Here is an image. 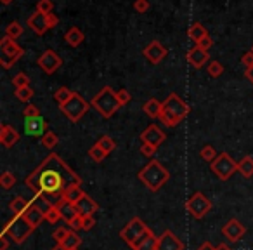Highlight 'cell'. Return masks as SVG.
Listing matches in <instances>:
<instances>
[{
	"label": "cell",
	"mask_w": 253,
	"mask_h": 250,
	"mask_svg": "<svg viewBox=\"0 0 253 250\" xmlns=\"http://www.w3.org/2000/svg\"><path fill=\"white\" fill-rule=\"evenodd\" d=\"M80 183V176L71 170L56 153H50L25 179L26 186L37 197H45L52 207H56L63 200V193L66 188Z\"/></svg>",
	"instance_id": "cell-1"
},
{
	"label": "cell",
	"mask_w": 253,
	"mask_h": 250,
	"mask_svg": "<svg viewBox=\"0 0 253 250\" xmlns=\"http://www.w3.org/2000/svg\"><path fill=\"white\" fill-rule=\"evenodd\" d=\"M187 115H189V106L186 104V101L179 94L172 92L163 101V108L158 120L163 125H167V127H177Z\"/></svg>",
	"instance_id": "cell-2"
},
{
	"label": "cell",
	"mask_w": 253,
	"mask_h": 250,
	"mask_svg": "<svg viewBox=\"0 0 253 250\" xmlns=\"http://www.w3.org/2000/svg\"><path fill=\"white\" fill-rule=\"evenodd\" d=\"M139 181L144 183L146 188H149L151 191H158L163 184H167L170 181V172L158 162V160H151L141 172L137 174Z\"/></svg>",
	"instance_id": "cell-3"
},
{
	"label": "cell",
	"mask_w": 253,
	"mask_h": 250,
	"mask_svg": "<svg viewBox=\"0 0 253 250\" xmlns=\"http://www.w3.org/2000/svg\"><path fill=\"white\" fill-rule=\"evenodd\" d=\"M90 104L94 106L95 109H97L99 113H101L104 118H111L113 115H115L116 111L120 109V101H118V96H116V92L113 91L111 87H102L101 91L97 92V94L92 98Z\"/></svg>",
	"instance_id": "cell-4"
},
{
	"label": "cell",
	"mask_w": 253,
	"mask_h": 250,
	"mask_svg": "<svg viewBox=\"0 0 253 250\" xmlns=\"http://www.w3.org/2000/svg\"><path fill=\"white\" fill-rule=\"evenodd\" d=\"M33 229L35 228H33V226L28 222V219L21 214V215H14V217L5 224L4 233L14 243H23L30 235H32Z\"/></svg>",
	"instance_id": "cell-5"
},
{
	"label": "cell",
	"mask_w": 253,
	"mask_h": 250,
	"mask_svg": "<svg viewBox=\"0 0 253 250\" xmlns=\"http://www.w3.org/2000/svg\"><path fill=\"white\" fill-rule=\"evenodd\" d=\"M148 231H149V228L146 226V222L139 217H134L125 228L122 229V231H120V238H122L125 243H128L130 247H134Z\"/></svg>",
	"instance_id": "cell-6"
},
{
	"label": "cell",
	"mask_w": 253,
	"mask_h": 250,
	"mask_svg": "<svg viewBox=\"0 0 253 250\" xmlns=\"http://www.w3.org/2000/svg\"><path fill=\"white\" fill-rule=\"evenodd\" d=\"M88 106L90 104H88L78 92H73L70 101L64 106H61V111H63V115L66 116V118H70V122H78V120L88 111Z\"/></svg>",
	"instance_id": "cell-7"
},
{
	"label": "cell",
	"mask_w": 253,
	"mask_h": 250,
	"mask_svg": "<svg viewBox=\"0 0 253 250\" xmlns=\"http://www.w3.org/2000/svg\"><path fill=\"white\" fill-rule=\"evenodd\" d=\"M186 208H187V212H189L191 217L203 219L205 215L211 210V201L208 200L201 191H196V193L191 195V198L186 201Z\"/></svg>",
	"instance_id": "cell-8"
},
{
	"label": "cell",
	"mask_w": 253,
	"mask_h": 250,
	"mask_svg": "<svg viewBox=\"0 0 253 250\" xmlns=\"http://www.w3.org/2000/svg\"><path fill=\"white\" fill-rule=\"evenodd\" d=\"M210 165H211V170H213L215 176L222 181H227L229 177L238 170V163H236L227 153H220Z\"/></svg>",
	"instance_id": "cell-9"
},
{
	"label": "cell",
	"mask_w": 253,
	"mask_h": 250,
	"mask_svg": "<svg viewBox=\"0 0 253 250\" xmlns=\"http://www.w3.org/2000/svg\"><path fill=\"white\" fill-rule=\"evenodd\" d=\"M37 64H39V66L42 68L47 75H52V73H56L61 66H63V59H61L59 54L49 49V50H45L39 59H37Z\"/></svg>",
	"instance_id": "cell-10"
},
{
	"label": "cell",
	"mask_w": 253,
	"mask_h": 250,
	"mask_svg": "<svg viewBox=\"0 0 253 250\" xmlns=\"http://www.w3.org/2000/svg\"><path fill=\"white\" fill-rule=\"evenodd\" d=\"M142 54H144V57L151 64H158V63H162L163 57L167 56V49L162 46V42H158V40H153V42H149L148 46L144 47Z\"/></svg>",
	"instance_id": "cell-11"
},
{
	"label": "cell",
	"mask_w": 253,
	"mask_h": 250,
	"mask_svg": "<svg viewBox=\"0 0 253 250\" xmlns=\"http://www.w3.org/2000/svg\"><path fill=\"white\" fill-rule=\"evenodd\" d=\"M186 245L175 236V233L167 229L162 236H158V249L156 250H184Z\"/></svg>",
	"instance_id": "cell-12"
},
{
	"label": "cell",
	"mask_w": 253,
	"mask_h": 250,
	"mask_svg": "<svg viewBox=\"0 0 253 250\" xmlns=\"http://www.w3.org/2000/svg\"><path fill=\"white\" fill-rule=\"evenodd\" d=\"M45 118L42 115L33 116V118H25V132L28 136H40L42 138L47 131H49Z\"/></svg>",
	"instance_id": "cell-13"
},
{
	"label": "cell",
	"mask_w": 253,
	"mask_h": 250,
	"mask_svg": "<svg viewBox=\"0 0 253 250\" xmlns=\"http://www.w3.org/2000/svg\"><path fill=\"white\" fill-rule=\"evenodd\" d=\"M28 26L37 33V35H45V33L50 30L47 14H42V12H39V11H35L28 18Z\"/></svg>",
	"instance_id": "cell-14"
},
{
	"label": "cell",
	"mask_w": 253,
	"mask_h": 250,
	"mask_svg": "<svg viewBox=\"0 0 253 250\" xmlns=\"http://www.w3.org/2000/svg\"><path fill=\"white\" fill-rule=\"evenodd\" d=\"M245 233H246V228L238 221V219H231V221L222 228V235H224L231 243H236Z\"/></svg>",
	"instance_id": "cell-15"
},
{
	"label": "cell",
	"mask_w": 253,
	"mask_h": 250,
	"mask_svg": "<svg viewBox=\"0 0 253 250\" xmlns=\"http://www.w3.org/2000/svg\"><path fill=\"white\" fill-rule=\"evenodd\" d=\"M141 139H142V143H148V145H153L158 148V146L165 141V134H163L158 125L153 123V125H149V127H146L144 131H142Z\"/></svg>",
	"instance_id": "cell-16"
},
{
	"label": "cell",
	"mask_w": 253,
	"mask_h": 250,
	"mask_svg": "<svg viewBox=\"0 0 253 250\" xmlns=\"http://www.w3.org/2000/svg\"><path fill=\"white\" fill-rule=\"evenodd\" d=\"M75 205H77V210L80 215H94L95 212L99 210V205L95 203L94 198L87 193H84V197H82Z\"/></svg>",
	"instance_id": "cell-17"
},
{
	"label": "cell",
	"mask_w": 253,
	"mask_h": 250,
	"mask_svg": "<svg viewBox=\"0 0 253 250\" xmlns=\"http://www.w3.org/2000/svg\"><path fill=\"white\" fill-rule=\"evenodd\" d=\"M187 61L193 68H203L208 61V50L200 49L198 46H194L193 49L187 52Z\"/></svg>",
	"instance_id": "cell-18"
},
{
	"label": "cell",
	"mask_w": 253,
	"mask_h": 250,
	"mask_svg": "<svg viewBox=\"0 0 253 250\" xmlns=\"http://www.w3.org/2000/svg\"><path fill=\"white\" fill-rule=\"evenodd\" d=\"M23 215L28 219V222L33 226V228H39V226L42 224V221H45V212H43L40 207H37L33 201H30V207L26 208V212Z\"/></svg>",
	"instance_id": "cell-19"
},
{
	"label": "cell",
	"mask_w": 253,
	"mask_h": 250,
	"mask_svg": "<svg viewBox=\"0 0 253 250\" xmlns=\"http://www.w3.org/2000/svg\"><path fill=\"white\" fill-rule=\"evenodd\" d=\"M19 141V132L16 131L14 127H11V125H2V129H0V143L5 146V148H11V146H14L16 143Z\"/></svg>",
	"instance_id": "cell-20"
},
{
	"label": "cell",
	"mask_w": 253,
	"mask_h": 250,
	"mask_svg": "<svg viewBox=\"0 0 253 250\" xmlns=\"http://www.w3.org/2000/svg\"><path fill=\"white\" fill-rule=\"evenodd\" d=\"M57 208H59V212H61V217H63V221L64 222H68V224H70L71 221H73V219H77L78 215V210H77V205L75 203H71V201H68V200H61L59 203L56 205Z\"/></svg>",
	"instance_id": "cell-21"
},
{
	"label": "cell",
	"mask_w": 253,
	"mask_h": 250,
	"mask_svg": "<svg viewBox=\"0 0 253 250\" xmlns=\"http://www.w3.org/2000/svg\"><path fill=\"white\" fill-rule=\"evenodd\" d=\"M0 49H2V54H5V56L19 57V59H21V56L25 54V50L16 44V40L9 39V37H4V39H2V42H0Z\"/></svg>",
	"instance_id": "cell-22"
},
{
	"label": "cell",
	"mask_w": 253,
	"mask_h": 250,
	"mask_svg": "<svg viewBox=\"0 0 253 250\" xmlns=\"http://www.w3.org/2000/svg\"><path fill=\"white\" fill-rule=\"evenodd\" d=\"M156 249H158V236H155V233L151 229L132 247V250H156Z\"/></svg>",
	"instance_id": "cell-23"
},
{
	"label": "cell",
	"mask_w": 253,
	"mask_h": 250,
	"mask_svg": "<svg viewBox=\"0 0 253 250\" xmlns=\"http://www.w3.org/2000/svg\"><path fill=\"white\" fill-rule=\"evenodd\" d=\"M64 40H66L68 46L78 47L85 40V35H84V32L78 28V26H71V28L68 30L66 33H64Z\"/></svg>",
	"instance_id": "cell-24"
},
{
	"label": "cell",
	"mask_w": 253,
	"mask_h": 250,
	"mask_svg": "<svg viewBox=\"0 0 253 250\" xmlns=\"http://www.w3.org/2000/svg\"><path fill=\"white\" fill-rule=\"evenodd\" d=\"M162 108H163V102H160L158 99H149V101L144 102L142 106V111L149 116V118H160V113H162Z\"/></svg>",
	"instance_id": "cell-25"
},
{
	"label": "cell",
	"mask_w": 253,
	"mask_h": 250,
	"mask_svg": "<svg viewBox=\"0 0 253 250\" xmlns=\"http://www.w3.org/2000/svg\"><path fill=\"white\" fill-rule=\"evenodd\" d=\"M84 193H85V191H82L80 184H73V186H70V188H66V190H64L63 198H64V200H68V201H71V203H77V201L84 197Z\"/></svg>",
	"instance_id": "cell-26"
},
{
	"label": "cell",
	"mask_w": 253,
	"mask_h": 250,
	"mask_svg": "<svg viewBox=\"0 0 253 250\" xmlns=\"http://www.w3.org/2000/svg\"><path fill=\"white\" fill-rule=\"evenodd\" d=\"M187 35H189L191 40H194V42H200L203 37L208 35V32L203 28V25L201 23H193V25L189 26V30H187Z\"/></svg>",
	"instance_id": "cell-27"
},
{
	"label": "cell",
	"mask_w": 253,
	"mask_h": 250,
	"mask_svg": "<svg viewBox=\"0 0 253 250\" xmlns=\"http://www.w3.org/2000/svg\"><path fill=\"white\" fill-rule=\"evenodd\" d=\"M30 207V201H26L23 197H16L14 200L11 201V205H9V208H11V212L14 215H21L26 212V208Z\"/></svg>",
	"instance_id": "cell-28"
},
{
	"label": "cell",
	"mask_w": 253,
	"mask_h": 250,
	"mask_svg": "<svg viewBox=\"0 0 253 250\" xmlns=\"http://www.w3.org/2000/svg\"><path fill=\"white\" fill-rule=\"evenodd\" d=\"M238 172L243 177H252L253 176V158L252 156H245L241 162L238 163Z\"/></svg>",
	"instance_id": "cell-29"
},
{
	"label": "cell",
	"mask_w": 253,
	"mask_h": 250,
	"mask_svg": "<svg viewBox=\"0 0 253 250\" xmlns=\"http://www.w3.org/2000/svg\"><path fill=\"white\" fill-rule=\"evenodd\" d=\"M71 96H73V91H70L68 87H59L56 92H54V101H56L61 108V106H64L68 101H70Z\"/></svg>",
	"instance_id": "cell-30"
},
{
	"label": "cell",
	"mask_w": 253,
	"mask_h": 250,
	"mask_svg": "<svg viewBox=\"0 0 253 250\" xmlns=\"http://www.w3.org/2000/svg\"><path fill=\"white\" fill-rule=\"evenodd\" d=\"M42 145L45 146L47 150H52V148H56L57 146V143H59V138L56 136V132H52V131H47L45 134L42 136Z\"/></svg>",
	"instance_id": "cell-31"
},
{
	"label": "cell",
	"mask_w": 253,
	"mask_h": 250,
	"mask_svg": "<svg viewBox=\"0 0 253 250\" xmlns=\"http://www.w3.org/2000/svg\"><path fill=\"white\" fill-rule=\"evenodd\" d=\"M80 243H82V238H80V236H78L75 231H70V233H68L66 238H64L63 245L66 247L68 250H73V249H78V247H80Z\"/></svg>",
	"instance_id": "cell-32"
},
{
	"label": "cell",
	"mask_w": 253,
	"mask_h": 250,
	"mask_svg": "<svg viewBox=\"0 0 253 250\" xmlns=\"http://www.w3.org/2000/svg\"><path fill=\"white\" fill-rule=\"evenodd\" d=\"M88 155H90V158L94 160L95 163H101L102 160H104L106 156H108V153H106L104 150H102L101 146H99L97 143H95V145L92 146L90 150H88Z\"/></svg>",
	"instance_id": "cell-33"
},
{
	"label": "cell",
	"mask_w": 253,
	"mask_h": 250,
	"mask_svg": "<svg viewBox=\"0 0 253 250\" xmlns=\"http://www.w3.org/2000/svg\"><path fill=\"white\" fill-rule=\"evenodd\" d=\"M23 35V26H21V23H18V21H12L11 25L5 28V37H9V39H18V37H21Z\"/></svg>",
	"instance_id": "cell-34"
},
{
	"label": "cell",
	"mask_w": 253,
	"mask_h": 250,
	"mask_svg": "<svg viewBox=\"0 0 253 250\" xmlns=\"http://www.w3.org/2000/svg\"><path fill=\"white\" fill-rule=\"evenodd\" d=\"M97 145L101 146V148L104 150V151L108 153V155H109V153L115 151V148H116L115 139H111V138H109V136H102V138L97 141Z\"/></svg>",
	"instance_id": "cell-35"
},
{
	"label": "cell",
	"mask_w": 253,
	"mask_h": 250,
	"mask_svg": "<svg viewBox=\"0 0 253 250\" xmlns=\"http://www.w3.org/2000/svg\"><path fill=\"white\" fill-rule=\"evenodd\" d=\"M200 155H201V158H203L205 162H208V163H211L218 156L217 151H215V148H213V146H210V145L203 146V148H201V151H200Z\"/></svg>",
	"instance_id": "cell-36"
},
{
	"label": "cell",
	"mask_w": 253,
	"mask_h": 250,
	"mask_svg": "<svg viewBox=\"0 0 253 250\" xmlns=\"http://www.w3.org/2000/svg\"><path fill=\"white\" fill-rule=\"evenodd\" d=\"M14 184H16V177L12 172H4L0 176V186L4 188V190H11Z\"/></svg>",
	"instance_id": "cell-37"
},
{
	"label": "cell",
	"mask_w": 253,
	"mask_h": 250,
	"mask_svg": "<svg viewBox=\"0 0 253 250\" xmlns=\"http://www.w3.org/2000/svg\"><path fill=\"white\" fill-rule=\"evenodd\" d=\"M16 98L19 99V101H23V102H28L30 99L33 98V89L30 87H21V89H16Z\"/></svg>",
	"instance_id": "cell-38"
},
{
	"label": "cell",
	"mask_w": 253,
	"mask_h": 250,
	"mask_svg": "<svg viewBox=\"0 0 253 250\" xmlns=\"http://www.w3.org/2000/svg\"><path fill=\"white\" fill-rule=\"evenodd\" d=\"M61 219L63 217H61V212L57 207H50L49 210L45 212V221L49 222V224H56V222H59Z\"/></svg>",
	"instance_id": "cell-39"
},
{
	"label": "cell",
	"mask_w": 253,
	"mask_h": 250,
	"mask_svg": "<svg viewBox=\"0 0 253 250\" xmlns=\"http://www.w3.org/2000/svg\"><path fill=\"white\" fill-rule=\"evenodd\" d=\"M207 71H208V75H210V77L217 78V77H220V75L224 73V66H222L218 61H211V63L208 64Z\"/></svg>",
	"instance_id": "cell-40"
},
{
	"label": "cell",
	"mask_w": 253,
	"mask_h": 250,
	"mask_svg": "<svg viewBox=\"0 0 253 250\" xmlns=\"http://www.w3.org/2000/svg\"><path fill=\"white\" fill-rule=\"evenodd\" d=\"M52 9H54L52 0H39L37 2V11L42 12V14H50Z\"/></svg>",
	"instance_id": "cell-41"
},
{
	"label": "cell",
	"mask_w": 253,
	"mask_h": 250,
	"mask_svg": "<svg viewBox=\"0 0 253 250\" xmlns=\"http://www.w3.org/2000/svg\"><path fill=\"white\" fill-rule=\"evenodd\" d=\"M12 84H14V87H16V89L28 87V85H30V78H28V75H25V73H18L14 78H12Z\"/></svg>",
	"instance_id": "cell-42"
},
{
	"label": "cell",
	"mask_w": 253,
	"mask_h": 250,
	"mask_svg": "<svg viewBox=\"0 0 253 250\" xmlns=\"http://www.w3.org/2000/svg\"><path fill=\"white\" fill-rule=\"evenodd\" d=\"M116 96H118V101H120V104H122V106L128 104V102L132 101L130 92L125 91V89H120V91H116Z\"/></svg>",
	"instance_id": "cell-43"
},
{
	"label": "cell",
	"mask_w": 253,
	"mask_h": 250,
	"mask_svg": "<svg viewBox=\"0 0 253 250\" xmlns=\"http://www.w3.org/2000/svg\"><path fill=\"white\" fill-rule=\"evenodd\" d=\"M68 233H70V229H68V228H57L56 231L52 233L54 242H56V243H63L64 238L68 236Z\"/></svg>",
	"instance_id": "cell-44"
},
{
	"label": "cell",
	"mask_w": 253,
	"mask_h": 250,
	"mask_svg": "<svg viewBox=\"0 0 253 250\" xmlns=\"http://www.w3.org/2000/svg\"><path fill=\"white\" fill-rule=\"evenodd\" d=\"M95 226V219L94 215H82V229L84 231H88Z\"/></svg>",
	"instance_id": "cell-45"
},
{
	"label": "cell",
	"mask_w": 253,
	"mask_h": 250,
	"mask_svg": "<svg viewBox=\"0 0 253 250\" xmlns=\"http://www.w3.org/2000/svg\"><path fill=\"white\" fill-rule=\"evenodd\" d=\"M156 146H153V145H148V143H142L141 145V153L144 156H148V158H153L155 156V153H156Z\"/></svg>",
	"instance_id": "cell-46"
},
{
	"label": "cell",
	"mask_w": 253,
	"mask_h": 250,
	"mask_svg": "<svg viewBox=\"0 0 253 250\" xmlns=\"http://www.w3.org/2000/svg\"><path fill=\"white\" fill-rule=\"evenodd\" d=\"M134 9L139 12V14H142V12H148L149 11V0H135Z\"/></svg>",
	"instance_id": "cell-47"
},
{
	"label": "cell",
	"mask_w": 253,
	"mask_h": 250,
	"mask_svg": "<svg viewBox=\"0 0 253 250\" xmlns=\"http://www.w3.org/2000/svg\"><path fill=\"white\" fill-rule=\"evenodd\" d=\"M23 115H25V118H33V116H39L40 111L35 104H28L25 109H23Z\"/></svg>",
	"instance_id": "cell-48"
},
{
	"label": "cell",
	"mask_w": 253,
	"mask_h": 250,
	"mask_svg": "<svg viewBox=\"0 0 253 250\" xmlns=\"http://www.w3.org/2000/svg\"><path fill=\"white\" fill-rule=\"evenodd\" d=\"M241 63L246 70H253V50H250V52H246L245 56H243Z\"/></svg>",
	"instance_id": "cell-49"
},
{
	"label": "cell",
	"mask_w": 253,
	"mask_h": 250,
	"mask_svg": "<svg viewBox=\"0 0 253 250\" xmlns=\"http://www.w3.org/2000/svg\"><path fill=\"white\" fill-rule=\"evenodd\" d=\"M200 49H203V50H208L211 46H213V40H211V37L210 35H207V37H203V39L200 40V42L196 44Z\"/></svg>",
	"instance_id": "cell-50"
},
{
	"label": "cell",
	"mask_w": 253,
	"mask_h": 250,
	"mask_svg": "<svg viewBox=\"0 0 253 250\" xmlns=\"http://www.w3.org/2000/svg\"><path fill=\"white\" fill-rule=\"evenodd\" d=\"M70 228H71V231H78V229H82V215H78L77 219H73V221L70 222Z\"/></svg>",
	"instance_id": "cell-51"
},
{
	"label": "cell",
	"mask_w": 253,
	"mask_h": 250,
	"mask_svg": "<svg viewBox=\"0 0 253 250\" xmlns=\"http://www.w3.org/2000/svg\"><path fill=\"white\" fill-rule=\"evenodd\" d=\"M9 249V236L5 235H2L0 236V250H7Z\"/></svg>",
	"instance_id": "cell-52"
},
{
	"label": "cell",
	"mask_w": 253,
	"mask_h": 250,
	"mask_svg": "<svg viewBox=\"0 0 253 250\" xmlns=\"http://www.w3.org/2000/svg\"><path fill=\"white\" fill-rule=\"evenodd\" d=\"M47 18H49V25H50V28H56V26L59 25V18H57L56 14H52V12H50V14H47Z\"/></svg>",
	"instance_id": "cell-53"
},
{
	"label": "cell",
	"mask_w": 253,
	"mask_h": 250,
	"mask_svg": "<svg viewBox=\"0 0 253 250\" xmlns=\"http://www.w3.org/2000/svg\"><path fill=\"white\" fill-rule=\"evenodd\" d=\"M198 250H217V247H215L213 243H210V242H205V243H201Z\"/></svg>",
	"instance_id": "cell-54"
},
{
	"label": "cell",
	"mask_w": 253,
	"mask_h": 250,
	"mask_svg": "<svg viewBox=\"0 0 253 250\" xmlns=\"http://www.w3.org/2000/svg\"><path fill=\"white\" fill-rule=\"evenodd\" d=\"M245 77L248 78V80L253 84V70H246V71H245Z\"/></svg>",
	"instance_id": "cell-55"
},
{
	"label": "cell",
	"mask_w": 253,
	"mask_h": 250,
	"mask_svg": "<svg viewBox=\"0 0 253 250\" xmlns=\"http://www.w3.org/2000/svg\"><path fill=\"white\" fill-rule=\"evenodd\" d=\"M52 250H68V249L63 245V243H56V245L52 247Z\"/></svg>",
	"instance_id": "cell-56"
},
{
	"label": "cell",
	"mask_w": 253,
	"mask_h": 250,
	"mask_svg": "<svg viewBox=\"0 0 253 250\" xmlns=\"http://www.w3.org/2000/svg\"><path fill=\"white\" fill-rule=\"evenodd\" d=\"M217 250H231V249H229L225 243H220V245H217Z\"/></svg>",
	"instance_id": "cell-57"
},
{
	"label": "cell",
	"mask_w": 253,
	"mask_h": 250,
	"mask_svg": "<svg viewBox=\"0 0 253 250\" xmlns=\"http://www.w3.org/2000/svg\"><path fill=\"white\" fill-rule=\"evenodd\" d=\"M11 2H12V0H2V4H4V5H7V4H11Z\"/></svg>",
	"instance_id": "cell-58"
},
{
	"label": "cell",
	"mask_w": 253,
	"mask_h": 250,
	"mask_svg": "<svg viewBox=\"0 0 253 250\" xmlns=\"http://www.w3.org/2000/svg\"><path fill=\"white\" fill-rule=\"evenodd\" d=\"M73 250H78V249H73Z\"/></svg>",
	"instance_id": "cell-59"
},
{
	"label": "cell",
	"mask_w": 253,
	"mask_h": 250,
	"mask_svg": "<svg viewBox=\"0 0 253 250\" xmlns=\"http://www.w3.org/2000/svg\"><path fill=\"white\" fill-rule=\"evenodd\" d=\"M252 50H253V47H252Z\"/></svg>",
	"instance_id": "cell-60"
}]
</instances>
